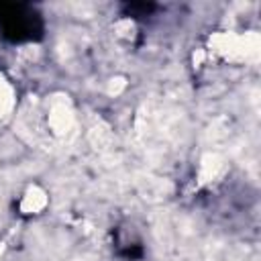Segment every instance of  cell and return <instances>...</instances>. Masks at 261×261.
I'll use <instances>...</instances> for the list:
<instances>
[{"label": "cell", "instance_id": "cell-4", "mask_svg": "<svg viewBox=\"0 0 261 261\" xmlns=\"http://www.w3.org/2000/svg\"><path fill=\"white\" fill-rule=\"evenodd\" d=\"M0 253H2V243H0Z\"/></svg>", "mask_w": 261, "mask_h": 261}, {"label": "cell", "instance_id": "cell-2", "mask_svg": "<svg viewBox=\"0 0 261 261\" xmlns=\"http://www.w3.org/2000/svg\"><path fill=\"white\" fill-rule=\"evenodd\" d=\"M47 204V196L39 188H29L24 200H22V210L24 212H39Z\"/></svg>", "mask_w": 261, "mask_h": 261}, {"label": "cell", "instance_id": "cell-1", "mask_svg": "<svg viewBox=\"0 0 261 261\" xmlns=\"http://www.w3.org/2000/svg\"><path fill=\"white\" fill-rule=\"evenodd\" d=\"M49 122H51V126H53V130H55L57 135L67 133V128L71 126V110H69L65 104H55V106L51 108Z\"/></svg>", "mask_w": 261, "mask_h": 261}, {"label": "cell", "instance_id": "cell-3", "mask_svg": "<svg viewBox=\"0 0 261 261\" xmlns=\"http://www.w3.org/2000/svg\"><path fill=\"white\" fill-rule=\"evenodd\" d=\"M12 106V90L8 86V82L0 75V116H4Z\"/></svg>", "mask_w": 261, "mask_h": 261}]
</instances>
